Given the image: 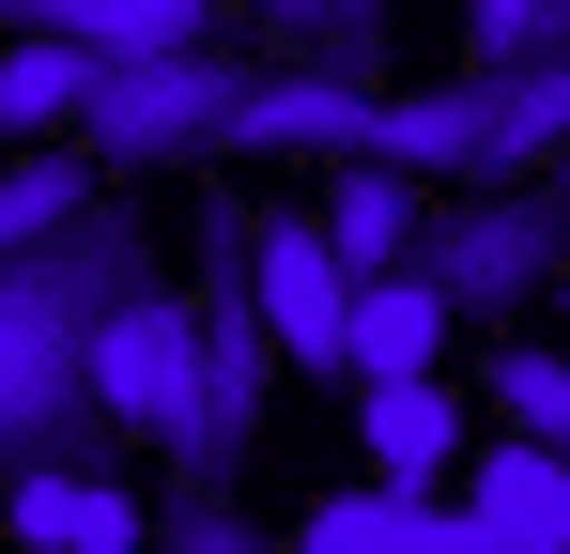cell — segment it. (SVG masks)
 <instances>
[{"label": "cell", "instance_id": "cell-18", "mask_svg": "<svg viewBox=\"0 0 570 554\" xmlns=\"http://www.w3.org/2000/svg\"><path fill=\"white\" fill-rule=\"evenodd\" d=\"M524 47H556V0H463V78H509Z\"/></svg>", "mask_w": 570, "mask_h": 554}, {"label": "cell", "instance_id": "cell-4", "mask_svg": "<svg viewBox=\"0 0 570 554\" xmlns=\"http://www.w3.org/2000/svg\"><path fill=\"white\" fill-rule=\"evenodd\" d=\"M94 400L124 416V447H170V432L200 416V324H186L170 277H139V293L94 324Z\"/></svg>", "mask_w": 570, "mask_h": 554}, {"label": "cell", "instance_id": "cell-14", "mask_svg": "<svg viewBox=\"0 0 570 554\" xmlns=\"http://www.w3.org/2000/svg\"><path fill=\"white\" fill-rule=\"evenodd\" d=\"M232 16H263L278 47L340 62V78H385V0H232Z\"/></svg>", "mask_w": 570, "mask_h": 554}, {"label": "cell", "instance_id": "cell-11", "mask_svg": "<svg viewBox=\"0 0 570 554\" xmlns=\"http://www.w3.org/2000/svg\"><path fill=\"white\" fill-rule=\"evenodd\" d=\"M463 524H478V540H570V447L493 432V447L463 462Z\"/></svg>", "mask_w": 570, "mask_h": 554}, {"label": "cell", "instance_id": "cell-1", "mask_svg": "<svg viewBox=\"0 0 570 554\" xmlns=\"http://www.w3.org/2000/svg\"><path fill=\"white\" fill-rule=\"evenodd\" d=\"M139 277H170V263H155V231H139L108 185L62 231L0 247V477H16V462H124V416L94 400V324Z\"/></svg>", "mask_w": 570, "mask_h": 554}, {"label": "cell", "instance_id": "cell-2", "mask_svg": "<svg viewBox=\"0 0 570 554\" xmlns=\"http://www.w3.org/2000/svg\"><path fill=\"white\" fill-rule=\"evenodd\" d=\"M232 92H247V47H124V62H94V92H78V155L94 170H170V155H200L216 123H232Z\"/></svg>", "mask_w": 570, "mask_h": 554}, {"label": "cell", "instance_id": "cell-17", "mask_svg": "<svg viewBox=\"0 0 570 554\" xmlns=\"http://www.w3.org/2000/svg\"><path fill=\"white\" fill-rule=\"evenodd\" d=\"M94 155H78V170H47V155H31V170H0V247H31V231H62V216H78V200H94Z\"/></svg>", "mask_w": 570, "mask_h": 554}, {"label": "cell", "instance_id": "cell-20", "mask_svg": "<svg viewBox=\"0 0 570 554\" xmlns=\"http://www.w3.org/2000/svg\"><path fill=\"white\" fill-rule=\"evenodd\" d=\"M556 47H570V0H556Z\"/></svg>", "mask_w": 570, "mask_h": 554}, {"label": "cell", "instance_id": "cell-9", "mask_svg": "<svg viewBox=\"0 0 570 554\" xmlns=\"http://www.w3.org/2000/svg\"><path fill=\"white\" fill-rule=\"evenodd\" d=\"M355 432H371V477H448L463 462V400L432 369H355Z\"/></svg>", "mask_w": 570, "mask_h": 554}, {"label": "cell", "instance_id": "cell-19", "mask_svg": "<svg viewBox=\"0 0 570 554\" xmlns=\"http://www.w3.org/2000/svg\"><path fill=\"white\" fill-rule=\"evenodd\" d=\"M540 293H556V308H570V247H556V277H540Z\"/></svg>", "mask_w": 570, "mask_h": 554}, {"label": "cell", "instance_id": "cell-10", "mask_svg": "<svg viewBox=\"0 0 570 554\" xmlns=\"http://www.w3.org/2000/svg\"><path fill=\"white\" fill-rule=\"evenodd\" d=\"M432 355H448V293L416 263H371L355 308H340V385H355V369H432Z\"/></svg>", "mask_w": 570, "mask_h": 554}, {"label": "cell", "instance_id": "cell-16", "mask_svg": "<svg viewBox=\"0 0 570 554\" xmlns=\"http://www.w3.org/2000/svg\"><path fill=\"white\" fill-rule=\"evenodd\" d=\"M493 432H524V447H570V355L509 339V355H493Z\"/></svg>", "mask_w": 570, "mask_h": 554}, {"label": "cell", "instance_id": "cell-12", "mask_svg": "<svg viewBox=\"0 0 570 554\" xmlns=\"http://www.w3.org/2000/svg\"><path fill=\"white\" fill-rule=\"evenodd\" d=\"M324 247L371 277V263H416V170L385 155H340V200H324Z\"/></svg>", "mask_w": 570, "mask_h": 554}, {"label": "cell", "instance_id": "cell-13", "mask_svg": "<svg viewBox=\"0 0 570 554\" xmlns=\"http://www.w3.org/2000/svg\"><path fill=\"white\" fill-rule=\"evenodd\" d=\"M94 62H108V47H78V31H16V47H0V139H47V123H78Z\"/></svg>", "mask_w": 570, "mask_h": 554}, {"label": "cell", "instance_id": "cell-7", "mask_svg": "<svg viewBox=\"0 0 570 554\" xmlns=\"http://www.w3.org/2000/svg\"><path fill=\"white\" fill-rule=\"evenodd\" d=\"M0 508H16L31 554H124V540H155V508L124 493V462H16Z\"/></svg>", "mask_w": 570, "mask_h": 554}, {"label": "cell", "instance_id": "cell-15", "mask_svg": "<svg viewBox=\"0 0 570 554\" xmlns=\"http://www.w3.org/2000/svg\"><path fill=\"white\" fill-rule=\"evenodd\" d=\"M463 139H478V92H371L385 170H463Z\"/></svg>", "mask_w": 570, "mask_h": 554}, {"label": "cell", "instance_id": "cell-8", "mask_svg": "<svg viewBox=\"0 0 570 554\" xmlns=\"http://www.w3.org/2000/svg\"><path fill=\"white\" fill-rule=\"evenodd\" d=\"M293 540H324V554H478V524H463V493H432V477H355V493L293 508Z\"/></svg>", "mask_w": 570, "mask_h": 554}, {"label": "cell", "instance_id": "cell-5", "mask_svg": "<svg viewBox=\"0 0 570 554\" xmlns=\"http://www.w3.org/2000/svg\"><path fill=\"white\" fill-rule=\"evenodd\" d=\"M247 308L293 369H340V308H355V263L324 247V216H247Z\"/></svg>", "mask_w": 570, "mask_h": 554}, {"label": "cell", "instance_id": "cell-6", "mask_svg": "<svg viewBox=\"0 0 570 554\" xmlns=\"http://www.w3.org/2000/svg\"><path fill=\"white\" fill-rule=\"evenodd\" d=\"M200 155H371V78H340V62L247 78V92H232V123H216Z\"/></svg>", "mask_w": 570, "mask_h": 554}, {"label": "cell", "instance_id": "cell-3", "mask_svg": "<svg viewBox=\"0 0 570 554\" xmlns=\"http://www.w3.org/2000/svg\"><path fill=\"white\" fill-rule=\"evenodd\" d=\"M556 247H570L556 185H463L448 216H416V277L448 293V324H524Z\"/></svg>", "mask_w": 570, "mask_h": 554}]
</instances>
